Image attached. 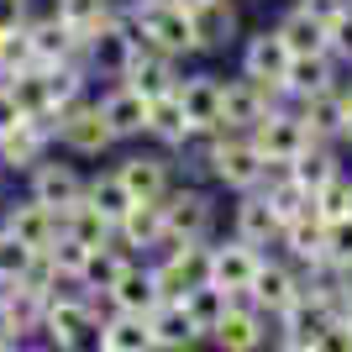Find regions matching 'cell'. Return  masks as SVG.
<instances>
[{
	"mask_svg": "<svg viewBox=\"0 0 352 352\" xmlns=\"http://www.w3.org/2000/svg\"><path fill=\"white\" fill-rule=\"evenodd\" d=\"M95 105H100V116H105V126H111L116 142H142L147 137V100L137 89H126L121 79H111L105 89H95Z\"/></svg>",
	"mask_w": 352,
	"mask_h": 352,
	"instance_id": "cell-17",
	"label": "cell"
},
{
	"mask_svg": "<svg viewBox=\"0 0 352 352\" xmlns=\"http://www.w3.org/2000/svg\"><path fill=\"white\" fill-rule=\"evenodd\" d=\"M116 248L132 258H158L163 252V200H137L116 221Z\"/></svg>",
	"mask_w": 352,
	"mask_h": 352,
	"instance_id": "cell-21",
	"label": "cell"
},
{
	"mask_svg": "<svg viewBox=\"0 0 352 352\" xmlns=\"http://www.w3.org/2000/svg\"><path fill=\"white\" fill-rule=\"evenodd\" d=\"M268 352H284V347H268Z\"/></svg>",
	"mask_w": 352,
	"mask_h": 352,
	"instance_id": "cell-55",
	"label": "cell"
},
{
	"mask_svg": "<svg viewBox=\"0 0 352 352\" xmlns=\"http://www.w3.org/2000/svg\"><path fill=\"white\" fill-rule=\"evenodd\" d=\"M21 121H27V116H21V105L11 100V89H0V137H6V132H16Z\"/></svg>",
	"mask_w": 352,
	"mask_h": 352,
	"instance_id": "cell-48",
	"label": "cell"
},
{
	"mask_svg": "<svg viewBox=\"0 0 352 352\" xmlns=\"http://www.w3.org/2000/svg\"><path fill=\"white\" fill-rule=\"evenodd\" d=\"M252 142H258L263 163H294L310 142H316V137L305 132V121H300V111H294V105H274V111L252 126Z\"/></svg>",
	"mask_w": 352,
	"mask_h": 352,
	"instance_id": "cell-15",
	"label": "cell"
},
{
	"mask_svg": "<svg viewBox=\"0 0 352 352\" xmlns=\"http://www.w3.org/2000/svg\"><path fill=\"white\" fill-rule=\"evenodd\" d=\"M236 294H226V289H216V284H200V289H190L184 294V310H190V321L200 326V337L210 342V331L221 326V316H226V305H232Z\"/></svg>",
	"mask_w": 352,
	"mask_h": 352,
	"instance_id": "cell-38",
	"label": "cell"
},
{
	"mask_svg": "<svg viewBox=\"0 0 352 352\" xmlns=\"http://www.w3.org/2000/svg\"><path fill=\"white\" fill-rule=\"evenodd\" d=\"M126 16H132L142 37L153 47H163L168 58H200V47H195V27H190V11H184V0H121Z\"/></svg>",
	"mask_w": 352,
	"mask_h": 352,
	"instance_id": "cell-4",
	"label": "cell"
},
{
	"mask_svg": "<svg viewBox=\"0 0 352 352\" xmlns=\"http://www.w3.org/2000/svg\"><path fill=\"white\" fill-rule=\"evenodd\" d=\"M85 179H89V174H79V168H74L69 153H58V147H53V153H47V158L27 174V195H32V200H43V206H53V210L63 216L69 206H79V200H85Z\"/></svg>",
	"mask_w": 352,
	"mask_h": 352,
	"instance_id": "cell-11",
	"label": "cell"
},
{
	"mask_svg": "<svg viewBox=\"0 0 352 352\" xmlns=\"http://www.w3.org/2000/svg\"><path fill=\"white\" fill-rule=\"evenodd\" d=\"M263 174H268V163L258 153V142H252V132L221 121V142L206 163V184H216L226 195H252V190H263Z\"/></svg>",
	"mask_w": 352,
	"mask_h": 352,
	"instance_id": "cell-3",
	"label": "cell"
},
{
	"mask_svg": "<svg viewBox=\"0 0 352 352\" xmlns=\"http://www.w3.org/2000/svg\"><path fill=\"white\" fill-rule=\"evenodd\" d=\"M147 326H153V347L158 352H195L200 347V326L190 321V310H184V300H163L153 316H147Z\"/></svg>",
	"mask_w": 352,
	"mask_h": 352,
	"instance_id": "cell-27",
	"label": "cell"
},
{
	"mask_svg": "<svg viewBox=\"0 0 352 352\" xmlns=\"http://www.w3.org/2000/svg\"><path fill=\"white\" fill-rule=\"evenodd\" d=\"M279 216L268 210L263 190H252V195H236V206H232V236L236 242H248V248H279Z\"/></svg>",
	"mask_w": 352,
	"mask_h": 352,
	"instance_id": "cell-23",
	"label": "cell"
},
{
	"mask_svg": "<svg viewBox=\"0 0 352 352\" xmlns=\"http://www.w3.org/2000/svg\"><path fill=\"white\" fill-rule=\"evenodd\" d=\"M153 274H158L163 300H184L190 289L210 284V242H179V248H163L158 258H147Z\"/></svg>",
	"mask_w": 352,
	"mask_h": 352,
	"instance_id": "cell-8",
	"label": "cell"
},
{
	"mask_svg": "<svg viewBox=\"0 0 352 352\" xmlns=\"http://www.w3.org/2000/svg\"><path fill=\"white\" fill-rule=\"evenodd\" d=\"M32 16H37L32 0H0V37H6V32H21Z\"/></svg>",
	"mask_w": 352,
	"mask_h": 352,
	"instance_id": "cell-45",
	"label": "cell"
},
{
	"mask_svg": "<svg viewBox=\"0 0 352 352\" xmlns=\"http://www.w3.org/2000/svg\"><path fill=\"white\" fill-rule=\"evenodd\" d=\"M126 89H137L142 100H158V95H174L179 79H184V69H179V58H168L163 47L153 43H137L132 47V58H126V69L116 74Z\"/></svg>",
	"mask_w": 352,
	"mask_h": 352,
	"instance_id": "cell-12",
	"label": "cell"
},
{
	"mask_svg": "<svg viewBox=\"0 0 352 352\" xmlns=\"http://www.w3.org/2000/svg\"><path fill=\"white\" fill-rule=\"evenodd\" d=\"M337 147H342V153H352V111H347V126H342V142Z\"/></svg>",
	"mask_w": 352,
	"mask_h": 352,
	"instance_id": "cell-50",
	"label": "cell"
},
{
	"mask_svg": "<svg viewBox=\"0 0 352 352\" xmlns=\"http://www.w3.org/2000/svg\"><path fill=\"white\" fill-rule=\"evenodd\" d=\"M100 300L85 294L79 284H63L58 294H47L43 305V331L37 337L47 342L53 352H85V347H100Z\"/></svg>",
	"mask_w": 352,
	"mask_h": 352,
	"instance_id": "cell-1",
	"label": "cell"
},
{
	"mask_svg": "<svg viewBox=\"0 0 352 352\" xmlns=\"http://www.w3.org/2000/svg\"><path fill=\"white\" fill-rule=\"evenodd\" d=\"M85 352H100V347H85Z\"/></svg>",
	"mask_w": 352,
	"mask_h": 352,
	"instance_id": "cell-56",
	"label": "cell"
},
{
	"mask_svg": "<svg viewBox=\"0 0 352 352\" xmlns=\"http://www.w3.org/2000/svg\"><path fill=\"white\" fill-rule=\"evenodd\" d=\"M274 105H289V95H284L279 85H258V79H248V74H232V79L221 85V121H226V126L252 132Z\"/></svg>",
	"mask_w": 352,
	"mask_h": 352,
	"instance_id": "cell-10",
	"label": "cell"
},
{
	"mask_svg": "<svg viewBox=\"0 0 352 352\" xmlns=\"http://www.w3.org/2000/svg\"><path fill=\"white\" fill-rule=\"evenodd\" d=\"M0 342H21V331H16V316H11V300H6V289H0Z\"/></svg>",
	"mask_w": 352,
	"mask_h": 352,
	"instance_id": "cell-49",
	"label": "cell"
},
{
	"mask_svg": "<svg viewBox=\"0 0 352 352\" xmlns=\"http://www.w3.org/2000/svg\"><path fill=\"white\" fill-rule=\"evenodd\" d=\"M294 111H300V121H305V132L316 137V142H342V126H347V89H342V79H337V85L321 89V95L294 100Z\"/></svg>",
	"mask_w": 352,
	"mask_h": 352,
	"instance_id": "cell-25",
	"label": "cell"
},
{
	"mask_svg": "<svg viewBox=\"0 0 352 352\" xmlns=\"http://www.w3.org/2000/svg\"><path fill=\"white\" fill-rule=\"evenodd\" d=\"M47 11H53L63 27L85 43V37H95L100 27H111V21H116L121 0H47Z\"/></svg>",
	"mask_w": 352,
	"mask_h": 352,
	"instance_id": "cell-31",
	"label": "cell"
},
{
	"mask_svg": "<svg viewBox=\"0 0 352 352\" xmlns=\"http://www.w3.org/2000/svg\"><path fill=\"white\" fill-rule=\"evenodd\" d=\"M27 43H32V58L43 63H85V47H79V37H74L69 27H63L53 11H37L27 21Z\"/></svg>",
	"mask_w": 352,
	"mask_h": 352,
	"instance_id": "cell-22",
	"label": "cell"
},
{
	"mask_svg": "<svg viewBox=\"0 0 352 352\" xmlns=\"http://www.w3.org/2000/svg\"><path fill=\"white\" fill-rule=\"evenodd\" d=\"M274 32L284 37V47H289L294 58H305V53H326V27L316 21V16H305L300 6H284L279 21H274Z\"/></svg>",
	"mask_w": 352,
	"mask_h": 352,
	"instance_id": "cell-34",
	"label": "cell"
},
{
	"mask_svg": "<svg viewBox=\"0 0 352 352\" xmlns=\"http://www.w3.org/2000/svg\"><path fill=\"white\" fill-rule=\"evenodd\" d=\"M342 63L331 58V53H305V58H289V74H284V95H289V105L294 100H310V95H321V89H331L342 79Z\"/></svg>",
	"mask_w": 352,
	"mask_h": 352,
	"instance_id": "cell-26",
	"label": "cell"
},
{
	"mask_svg": "<svg viewBox=\"0 0 352 352\" xmlns=\"http://www.w3.org/2000/svg\"><path fill=\"white\" fill-rule=\"evenodd\" d=\"M63 236H74V242H79V248H111V242H116V226H111V221L100 216V210L89 206V200H79V206H69L63 210Z\"/></svg>",
	"mask_w": 352,
	"mask_h": 352,
	"instance_id": "cell-35",
	"label": "cell"
},
{
	"mask_svg": "<svg viewBox=\"0 0 352 352\" xmlns=\"http://www.w3.org/2000/svg\"><path fill=\"white\" fill-rule=\"evenodd\" d=\"M105 305H111V310H126V316H153V310L163 305V289H158L153 263H147V258H132V263L121 268V279L111 284Z\"/></svg>",
	"mask_w": 352,
	"mask_h": 352,
	"instance_id": "cell-20",
	"label": "cell"
},
{
	"mask_svg": "<svg viewBox=\"0 0 352 352\" xmlns=\"http://www.w3.org/2000/svg\"><path fill=\"white\" fill-rule=\"evenodd\" d=\"M342 321H352V289L342 294Z\"/></svg>",
	"mask_w": 352,
	"mask_h": 352,
	"instance_id": "cell-52",
	"label": "cell"
},
{
	"mask_svg": "<svg viewBox=\"0 0 352 352\" xmlns=\"http://www.w3.org/2000/svg\"><path fill=\"white\" fill-rule=\"evenodd\" d=\"M100 352H158V347H153V326H147V316L111 310V316L100 321Z\"/></svg>",
	"mask_w": 352,
	"mask_h": 352,
	"instance_id": "cell-32",
	"label": "cell"
},
{
	"mask_svg": "<svg viewBox=\"0 0 352 352\" xmlns=\"http://www.w3.org/2000/svg\"><path fill=\"white\" fill-rule=\"evenodd\" d=\"M316 210H321V221H347L352 216V168H337L316 190Z\"/></svg>",
	"mask_w": 352,
	"mask_h": 352,
	"instance_id": "cell-40",
	"label": "cell"
},
{
	"mask_svg": "<svg viewBox=\"0 0 352 352\" xmlns=\"http://www.w3.org/2000/svg\"><path fill=\"white\" fill-rule=\"evenodd\" d=\"M190 132H195V126H190V116H184V105H179V89H174V95L147 100V142H153V147L174 153Z\"/></svg>",
	"mask_w": 352,
	"mask_h": 352,
	"instance_id": "cell-30",
	"label": "cell"
},
{
	"mask_svg": "<svg viewBox=\"0 0 352 352\" xmlns=\"http://www.w3.org/2000/svg\"><path fill=\"white\" fill-rule=\"evenodd\" d=\"M210 342L221 352H268L274 347V316H263L248 294H236L226 305V316H221V326L210 331Z\"/></svg>",
	"mask_w": 352,
	"mask_h": 352,
	"instance_id": "cell-9",
	"label": "cell"
},
{
	"mask_svg": "<svg viewBox=\"0 0 352 352\" xmlns=\"http://www.w3.org/2000/svg\"><path fill=\"white\" fill-rule=\"evenodd\" d=\"M111 168H116V179L126 184L132 200H163V195L179 184V168L163 147H132V153H121Z\"/></svg>",
	"mask_w": 352,
	"mask_h": 352,
	"instance_id": "cell-7",
	"label": "cell"
},
{
	"mask_svg": "<svg viewBox=\"0 0 352 352\" xmlns=\"http://www.w3.org/2000/svg\"><path fill=\"white\" fill-rule=\"evenodd\" d=\"M16 352H53L47 342H16Z\"/></svg>",
	"mask_w": 352,
	"mask_h": 352,
	"instance_id": "cell-51",
	"label": "cell"
},
{
	"mask_svg": "<svg viewBox=\"0 0 352 352\" xmlns=\"http://www.w3.org/2000/svg\"><path fill=\"white\" fill-rule=\"evenodd\" d=\"M47 252H53V263H58V274H63V279H69V284H79V274H85V258H89V248H79L74 236H63V232H58V242H53Z\"/></svg>",
	"mask_w": 352,
	"mask_h": 352,
	"instance_id": "cell-41",
	"label": "cell"
},
{
	"mask_svg": "<svg viewBox=\"0 0 352 352\" xmlns=\"http://www.w3.org/2000/svg\"><path fill=\"white\" fill-rule=\"evenodd\" d=\"M132 263V252H121L116 242H111V248H95L85 258V274H79V289L85 294H95V300H105V294H111V284L121 279V268Z\"/></svg>",
	"mask_w": 352,
	"mask_h": 352,
	"instance_id": "cell-37",
	"label": "cell"
},
{
	"mask_svg": "<svg viewBox=\"0 0 352 352\" xmlns=\"http://www.w3.org/2000/svg\"><path fill=\"white\" fill-rule=\"evenodd\" d=\"M0 226H6L21 248H32V252L53 248V242H58V232H63L58 210L43 206V200H32V195H21V200H11V206H0Z\"/></svg>",
	"mask_w": 352,
	"mask_h": 352,
	"instance_id": "cell-16",
	"label": "cell"
},
{
	"mask_svg": "<svg viewBox=\"0 0 352 352\" xmlns=\"http://www.w3.org/2000/svg\"><path fill=\"white\" fill-rule=\"evenodd\" d=\"M32 43H27V27L21 32H6V37H0V69L6 74H21V69H32Z\"/></svg>",
	"mask_w": 352,
	"mask_h": 352,
	"instance_id": "cell-43",
	"label": "cell"
},
{
	"mask_svg": "<svg viewBox=\"0 0 352 352\" xmlns=\"http://www.w3.org/2000/svg\"><path fill=\"white\" fill-rule=\"evenodd\" d=\"M326 263L331 268L352 263V216L347 221H326Z\"/></svg>",
	"mask_w": 352,
	"mask_h": 352,
	"instance_id": "cell-44",
	"label": "cell"
},
{
	"mask_svg": "<svg viewBox=\"0 0 352 352\" xmlns=\"http://www.w3.org/2000/svg\"><path fill=\"white\" fill-rule=\"evenodd\" d=\"M289 6H300L305 16H316L321 27H331V21H337V16L347 11V0H289Z\"/></svg>",
	"mask_w": 352,
	"mask_h": 352,
	"instance_id": "cell-47",
	"label": "cell"
},
{
	"mask_svg": "<svg viewBox=\"0 0 352 352\" xmlns=\"http://www.w3.org/2000/svg\"><path fill=\"white\" fill-rule=\"evenodd\" d=\"M221 74L210 69H195L179 79V105H184V116H190V126H221Z\"/></svg>",
	"mask_w": 352,
	"mask_h": 352,
	"instance_id": "cell-28",
	"label": "cell"
},
{
	"mask_svg": "<svg viewBox=\"0 0 352 352\" xmlns=\"http://www.w3.org/2000/svg\"><path fill=\"white\" fill-rule=\"evenodd\" d=\"M300 289H305V274H300L284 252H263V263H258V274H252L248 300L263 310V316H284Z\"/></svg>",
	"mask_w": 352,
	"mask_h": 352,
	"instance_id": "cell-14",
	"label": "cell"
},
{
	"mask_svg": "<svg viewBox=\"0 0 352 352\" xmlns=\"http://www.w3.org/2000/svg\"><path fill=\"white\" fill-rule=\"evenodd\" d=\"M16 284H21L27 294H37V300H47V294H58V289H63L69 279L58 274V263H53V252L43 248V252H32V258H27V268H21V279H16Z\"/></svg>",
	"mask_w": 352,
	"mask_h": 352,
	"instance_id": "cell-39",
	"label": "cell"
},
{
	"mask_svg": "<svg viewBox=\"0 0 352 352\" xmlns=\"http://www.w3.org/2000/svg\"><path fill=\"white\" fill-rule=\"evenodd\" d=\"M326 53H331V58L352 74V6L331 21V27H326Z\"/></svg>",
	"mask_w": 352,
	"mask_h": 352,
	"instance_id": "cell-42",
	"label": "cell"
},
{
	"mask_svg": "<svg viewBox=\"0 0 352 352\" xmlns=\"http://www.w3.org/2000/svg\"><path fill=\"white\" fill-rule=\"evenodd\" d=\"M284 352H321V347H316V342H310V347H284Z\"/></svg>",
	"mask_w": 352,
	"mask_h": 352,
	"instance_id": "cell-53",
	"label": "cell"
},
{
	"mask_svg": "<svg viewBox=\"0 0 352 352\" xmlns=\"http://www.w3.org/2000/svg\"><path fill=\"white\" fill-rule=\"evenodd\" d=\"M316 347H321V352H352V321H342V316H337V321L321 331Z\"/></svg>",
	"mask_w": 352,
	"mask_h": 352,
	"instance_id": "cell-46",
	"label": "cell"
},
{
	"mask_svg": "<svg viewBox=\"0 0 352 352\" xmlns=\"http://www.w3.org/2000/svg\"><path fill=\"white\" fill-rule=\"evenodd\" d=\"M85 200H89L95 210H100V216L111 221V226H116V221H121L126 210L137 206L132 195H126V184L116 179V168H95V174L85 179Z\"/></svg>",
	"mask_w": 352,
	"mask_h": 352,
	"instance_id": "cell-36",
	"label": "cell"
},
{
	"mask_svg": "<svg viewBox=\"0 0 352 352\" xmlns=\"http://www.w3.org/2000/svg\"><path fill=\"white\" fill-rule=\"evenodd\" d=\"M53 147H58L53 142V121H21L16 132L0 137V174H21L27 179Z\"/></svg>",
	"mask_w": 352,
	"mask_h": 352,
	"instance_id": "cell-18",
	"label": "cell"
},
{
	"mask_svg": "<svg viewBox=\"0 0 352 352\" xmlns=\"http://www.w3.org/2000/svg\"><path fill=\"white\" fill-rule=\"evenodd\" d=\"M337 168H347V163H342V147H337V142H310L305 153H300V158L289 163V179L300 184V190H310V195H316V190L326 184V179L337 174Z\"/></svg>",
	"mask_w": 352,
	"mask_h": 352,
	"instance_id": "cell-33",
	"label": "cell"
},
{
	"mask_svg": "<svg viewBox=\"0 0 352 352\" xmlns=\"http://www.w3.org/2000/svg\"><path fill=\"white\" fill-rule=\"evenodd\" d=\"M0 352H16V342H0Z\"/></svg>",
	"mask_w": 352,
	"mask_h": 352,
	"instance_id": "cell-54",
	"label": "cell"
},
{
	"mask_svg": "<svg viewBox=\"0 0 352 352\" xmlns=\"http://www.w3.org/2000/svg\"><path fill=\"white\" fill-rule=\"evenodd\" d=\"M184 11H190L200 58L226 53V47H236L248 37V21H242V6H236V0H184Z\"/></svg>",
	"mask_w": 352,
	"mask_h": 352,
	"instance_id": "cell-6",
	"label": "cell"
},
{
	"mask_svg": "<svg viewBox=\"0 0 352 352\" xmlns=\"http://www.w3.org/2000/svg\"><path fill=\"white\" fill-rule=\"evenodd\" d=\"M11 100L21 105V116L27 121H53L58 126V100H53V85H47V69L43 63H32V69L11 74Z\"/></svg>",
	"mask_w": 352,
	"mask_h": 352,
	"instance_id": "cell-29",
	"label": "cell"
},
{
	"mask_svg": "<svg viewBox=\"0 0 352 352\" xmlns=\"http://www.w3.org/2000/svg\"><path fill=\"white\" fill-rule=\"evenodd\" d=\"M258 263H263V252L248 248V242H236V236L210 242V284H216V289H226V294H248Z\"/></svg>",
	"mask_w": 352,
	"mask_h": 352,
	"instance_id": "cell-19",
	"label": "cell"
},
{
	"mask_svg": "<svg viewBox=\"0 0 352 352\" xmlns=\"http://www.w3.org/2000/svg\"><path fill=\"white\" fill-rule=\"evenodd\" d=\"M289 47L274 27H248V37L236 43V74H248L258 85H284V74H289Z\"/></svg>",
	"mask_w": 352,
	"mask_h": 352,
	"instance_id": "cell-13",
	"label": "cell"
},
{
	"mask_svg": "<svg viewBox=\"0 0 352 352\" xmlns=\"http://www.w3.org/2000/svg\"><path fill=\"white\" fill-rule=\"evenodd\" d=\"M216 221H221V206L206 179H179L174 190L163 195V248L216 242Z\"/></svg>",
	"mask_w": 352,
	"mask_h": 352,
	"instance_id": "cell-2",
	"label": "cell"
},
{
	"mask_svg": "<svg viewBox=\"0 0 352 352\" xmlns=\"http://www.w3.org/2000/svg\"><path fill=\"white\" fill-rule=\"evenodd\" d=\"M53 142H58V153H69V158H105V153H116V147H121L116 137H111V126H105L95 95L79 100V105H69V111H58Z\"/></svg>",
	"mask_w": 352,
	"mask_h": 352,
	"instance_id": "cell-5",
	"label": "cell"
},
{
	"mask_svg": "<svg viewBox=\"0 0 352 352\" xmlns=\"http://www.w3.org/2000/svg\"><path fill=\"white\" fill-rule=\"evenodd\" d=\"M0 179H6V174H0Z\"/></svg>",
	"mask_w": 352,
	"mask_h": 352,
	"instance_id": "cell-57",
	"label": "cell"
},
{
	"mask_svg": "<svg viewBox=\"0 0 352 352\" xmlns=\"http://www.w3.org/2000/svg\"><path fill=\"white\" fill-rule=\"evenodd\" d=\"M279 252L300 268V274H316V268L326 263V221H321V210L289 221V226L279 232Z\"/></svg>",
	"mask_w": 352,
	"mask_h": 352,
	"instance_id": "cell-24",
	"label": "cell"
}]
</instances>
